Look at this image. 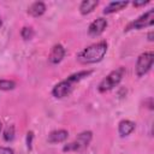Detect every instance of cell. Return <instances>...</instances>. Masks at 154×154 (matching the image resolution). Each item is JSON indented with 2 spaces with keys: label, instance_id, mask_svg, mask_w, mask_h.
Listing matches in <instances>:
<instances>
[{
  "label": "cell",
  "instance_id": "6",
  "mask_svg": "<svg viewBox=\"0 0 154 154\" xmlns=\"http://www.w3.org/2000/svg\"><path fill=\"white\" fill-rule=\"evenodd\" d=\"M153 60H154V54L153 52H144L142 53L136 61V75L138 77L144 76L153 66Z\"/></svg>",
  "mask_w": 154,
  "mask_h": 154
},
{
  "label": "cell",
  "instance_id": "18",
  "mask_svg": "<svg viewBox=\"0 0 154 154\" xmlns=\"http://www.w3.org/2000/svg\"><path fill=\"white\" fill-rule=\"evenodd\" d=\"M0 154H13V150L8 147H0Z\"/></svg>",
  "mask_w": 154,
  "mask_h": 154
},
{
  "label": "cell",
  "instance_id": "10",
  "mask_svg": "<svg viewBox=\"0 0 154 154\" xmlns=\"http://www.w3.org/2000/svg\"><path fill=\"white\" fill-rule=\"evenodd\" d=\"M134 130H135V123L131 122V120H128V119L122 120L119 123V125H118V132H119V135L122 137L130 135Z\"/></svg>",
  "mask_w": 154,
  "mask_h": 154
},
{
  "label": "cell",
  "instance_id": "13",
  "mask_svg": "<svg viewBox=\"0 0 154 154\" xmlns=\"http://www.w3.org/2000/svg\"><path fill=\"white\" fill-rule=\"evenodd\" d=\"M97 4L99 2L96 0H84L79 5V12L82 14H88V13H90L97 6Z\"/></svg>",
  "mask_w": 154,
  "mask_h": 154
},
{
  "label": "cell",
  "instance_id": "5",
  "mask_svg": "<svg viewBox=\"0 0 154 154\" xmlns=\"http://www.w3.org/2000/svg\"><path fill=\"white\" fill-rule=\"evenodd\" d=\"M154 23V8H150L148 10L146 13H143L142 16H140L137 19H135L134 22H131L125 31H129V30H140V29H144V28H148V26H152Z\"/></svg>",
  "mask_w": 154,
  "mask_h": 154
},
{
  "label": "cell",
  "instance_id": "19",
  "mask_svg": "<svg viewBox=\"0 0 154 154\" xmlns=\"http://www.w3.org/2000/svg\"><path fill=\"white\" fill-rule=\"evenodd\" d=\"M134 4V6H144V5H147L148 4V1H140V2H132Z\"/></svg>",
  "mask_w": 154,
  "mask_h": 154
},
{
  "label": "cell",
  "instance_id": "9",
  "mask_svg": "<svg viewBox=\"0 0 154 154\" xmlns=\"http://www.w3.org/2000/svg\"><path fill=\"white\" fill-rule=\"evenodd\" d=\"M69 137V132L66 130H54L48 135L47 141L49 143H60L64 142Z\"/></svg>",
  "mask_w": 154,
  "mask_h": 154
},
{
  "label": "cell",
  "instance_id": "17",
  "mask_svg": "<svg viewBox=\"0 0 154 154\" xmlns=\"http://www.w3.org/2000/svg\"><path fill=\"white\" fill-rule=\"evenodd\" d=\"M32 138H34V134H32V131L28 132V135H26V147H28V149H31Z\"/></svg>",
  "mask_w": 154,
  "mask_h": 154
},
{
  "label": "cell",
  "instance_id": "2",
  "mask_svg": "<svg viewBox=\"0 0 154 154\" xmlns=\"http://www.w3.org/2000/svg\"><path fill=\"white\" fill-rule=\"evenodd\" d=\"M107 52V42L100 41L96 43H93L84 48L77 57L78 61L82 64H94L99 63L103 59L105 54Z\"/></svg>",
  "mask_w": 154,
  "mask_h": 154
},
{
  "label": "cell",
  "instance_id": "15",
  "mask_svg": "<svg viewBox=\"0 0 154 154\" xmlns=\"http://www.w3.org/2000/svg\"><path fill=\"white\" fill-rule=\"evenodd\" d=\"M16 87V83L10 79H0V89L1 90H12Z\"/></svg>",
  "mask_w": 154,
  "mask_h": 154
},
{
  "label": "cell",
  "instance_id": "7",
  "mask_svg": "<svg viewBox=\"0 0 154 154\" xmlns=\"http://www.w3.org/2000/svg\"><path fill=\"white\" fill-rule=\"evenodd\" d=\"M107 24L108 23L105 18H102V17L96 18L95 20H93L90 23V25L88 28V34L90 36H99L105 31V29L107 28Z\"/></svg>",
  "mask_w": 154,
  "mask_h": 154
},
{
  "label": "cell",
  "instance_id": "21",
  "mask_svg": "<svg viewBox=\"0 0 154 154\" xmlns=\"http://www.w3.org/2000/svg\"><path fill=\"white\" fill-rule=\"evenodd\" d=\"M1 129H2V124L0 123V131H1Z\"/></svg>",
  "mask_w": 154,
  "mask_h": 154
},
{
  "label": "cell",
  "instance_id": "16",
  "mask_svg": "<svg viewBox=\"0 0 154 154\" xmlns=\"http://www.w3.org/2000/svg\"><path fill=\"white\" fill-rule=\"evenodd\" d=\"M20 35H22V37H23L24 40H31V38L34 37L35 32H34V30H32L31 28L24 26V28L22 29V31H20Z\"/></svg>",
  "mask_w": 154,
  "mask_h": 154
},
{
  "label": "cell",
  "instance_id": "12",
  "mask_svg": "<svg viewBox=\"0 0 154 154\" xmlns=\"http://www.w3.org/2000/svg\"><path fill=\"white\" fill-rule=\"evenodd\" d=\"M128 1H112L109 2L105 8H103V13L105 14H111V13H114V12H118L120 10H123L124 7L128 6Z\"/></svg>",
  "mask_w": 154,
  "mask_h": 154
},
{
  "label": "cell",
  "instance_id": "8",
  "mask_svg": "<svg viewBox=\"0 0 154 154\" xmlns=\"http://www.w3.org/2000/svg\"><path fill=\"white\" fill-rule=\"evenodd\" d=\"M65 55V48L61 46V45H54L49 52V55H48V60L52 63V64H59Z\"/></svg>",
  "mask_w": 154,
  "mask_h": 154
},
{
  "label": "cell",
  "instance_id": "22",
  "mask_svg": "<svg viewBox=\"0 0 154 154\" xmlns=\"http://www.w3.org/2000/svg\"><path fill=\"white\" fill-rule=\"evenodd\" d=\"M0 26H1V18H0Z\"/></svg>",
  "mask_w": 154,
  "mask_h": 154
},
{
  "label": "cell",
  "instance_id": "11",
  "mask_svg": "<svg viewBox=\"0 0 154 154\" xmlns=\"http://www.w3.org/2000/svg\"><path fill=\"white\" fill-rule=\"evenodd\" d=\"M45 12H46V5L42 1H35L28 8V13L32 17H40Z\"/></svg>",
  "mask_w": 154,
  "mask_h": 154
},
{
  "label": "cell",
  "instance_id": "4",
  "mask_svg": "<svg viewBox=\"0 0 154 154\" xmlns=\"http://www.w3.org/2000/svg\"><path fill=\"white\" fill-rule=\"evenodd\" d=\"M91 137H93L91 131H83L75 138V141H72L71 143H67L66 146H64L63 150L64 152H79V150H83L90 143Z\"/></svg>",
  "mask_w": 154,
  "mask_h": 154
},
{
  "label": "cell",
  "instance_id": "20",
  "mask_svg": "<svg viewBox=\"0 0 154 154\" xmlns=\"http://www.w3.org/2000/svg\"><path fill=\"white\" fill-rule=\"evenodd\" d=\"M148 40H149V41H153V40H154V38H153V31H150V32L148 34Z\"/></svg>",
  "mask_w": 154,
  "mask_h": 154
},
{
  "label": "cell",
  "instance_id": "3",
  "mask_svg": "<svg viewBox=\"0 0 154 154\" xmlns=\"http://www.w3.org/2000/svg\"><path fill=\"white\" fill-rule=\"evenodd\" d=\"M125 72H126V70H125V67H123V66H120V67H118V69L111 71V72L100 82V84H99V87H97V90H99L100 93H106V91L112 90L114 87H117V85L120 83V81L123 79Z\"/></svg>",
  "mask_w": 154,
  "mask_h": 154
},
{
  "label": "cell",
  "instance_id": "14",
  "mask_svg": "<svg viewBox=\"0 0 154 154\" xmlns=\"http://www.w3.org/2000/svg\"><path fill=\"white\" fill-rule=\"evenodd\" d=\"M2 136H4V140H5L6 142H11V141L14 138V126H13V125H8V126L5 129Z\"/></svg>",
  "mask_w": 154,
  "mask_h": 154
},
{
  "label": "cell",
  "instance_id": "1",
  "mask_svg": "<svg viewBox=\"0 0 154 154\" xmlns=\"http://www.w3.org/2000/svg\"><path fill=\"white\" fill-rule=\"evenodd\" d=\"M91 73H93L91 70H84V71H79V72H76V73L69 76L66 79H64L54 85V88L52 89V95L57 99H61V97L70 95L72 93V90L75 89V85L83 78L90 76Z\"/></svg>",
  "mask_w": 154,
  "mask_h": 154
}]
</instances>
